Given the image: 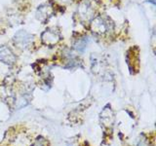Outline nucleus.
I'll use <instances>...</instances> for the list:
<instances>
[{"mask_svg": "<svg viewBox=\"0 0 156 146\" xmlns=\"http://www.w3.org/2000/svg\"><path fill=\"white\" fill-rule=\"evenodd\" d=\"M32 35L29 34L26 30H20L18 31L13 38L14 45L18 47L19 49H27L31 44Z\"/></svg>", "mask_w": 156, "mask_h": 146, "instance_id": "20e7f679", "label": "nucleus"}, {"mask_svg": "<svg viewBox=\"0 0 156 146\" xmlns=\"http://www.w3.org/2000/svg\"><path fill=\"white\" fill-rule=\"evenodd\" d=\"M101 121L102 125L106 126V127H109L113 124L114 113L109 105H106L101 112Z\"/></svg>", "mask_w": 156, "mask_h": 146, "instance_id": "0eeeda50", "label": "nucleus"}, {"mask_svg": "<svg viewBox=\"0 0 156 146\" xmlns=\"http://www.w3.org/2000/svg\"><path fill=\"white\" fill-rule=\"evenodd\" d=\"M61 32L54 27H49L44 30L41 34V41L45 46L54 47L61 41Z\"/></svg>", "mask_w": 156, "mask_h": 146, "instance_id": "f03ea898", "label": "nucleus"}, {"mask_svg": "<svg viewBox=\"0 0 156 146\" xmlns=\"http://www.w3.org/2000/svg\"><path fill=\"white\" fill-rule=\"evenodd\" d=\"M54 13L55 10L50 4H42L36 10V19L42 23H46L53 17Z\"/></svg>", "mask_w": 156, "mask_h": 146, "instance_id": "39448f33", "label": "nucleus"}, {"mask_svg": "<svg viewBox=\"0 0 156 146\" xmlns=\"http://www.w3.org/2000/svg\"><path fill=\"white\" fill-rule=\"evenodd\" d=\"M33 146H46V141H45V139H44V138L39 137V138L36 139L35 143H34Z\"/></svg>", "mask_w": 156, "mask_h": 146, "instance_id": "1a4fd4ad", "label": "nucleus"}, {"mask_svg": "<svg viewBox=\"0 0 156 146\" xmlns=\"http://www.w3.org/2000/svg\"><path fill=\"white\" fill-rule=\"evenodd\" d=\"M88 44V37L85 35H78L73 40V48L78 52H83Z\"/></svg>", "mask_w": 156, "mask_h": 146, "instance_id": "6e6552de", "label": "nucleus"}, {"mask_svg": "<svg viewBox=\"0 0 156 146\" xmlns=\"http://www.w3.org/2000/svg\"><path fill=\"white\" fill-rule=\"evenodd\" d=\"M77 14L78 18L83 23L91 22V19L94 18V8L92 4L88 0H83L79 3L77 8Z\"/></svg>", "mask_w": 156, "mask_h": 146, "instance_id": "7ed1b4c3", "label": "nucleus"}, {"mask_svg": "<svg viewBox=\"0 0 156 146\" xmlns=\"http://www.w3.org/2000/svg\"><path fill=\"white\" fill-rule=\"evenodd\" d=\"M138 146H147V140L144 137V135L140 136V139L138 141Z\"/></svg>", "mask_w": 156, "mask_h": 146, "instance_id": "9d476101", "label": "nucleus"}, {"mask_svg": "<svg viewBox=\"0 0 156 146\" xmlns=\"http://www.w3.org/2000/svg\"><path fill=\"white\" fill-rule=\"evenodd\" d=\"M17 61L16 55L8 46H0V61L7 65H13Z\"/></svg>", "mask_w": 156, "mask_h": 146, "instance_id": "423d86ee", "label": "nucleus"}, {"mask_svg": "<svg viewBox=\"0 0 156 146\" xmlns=\"http://www.w3.org/2000/svg\"><path fill=\"white\" fill-rule=\"evenodd\" d=\"M90 27L94 34L102 36L113 30L114 26L108 17L104 16V15H99V16H96L91 19Z\"/></svg>", "mask_w": 156, "mask_h": 146, "instance_id": "f257e3e1", "label": "nucleus"}]
</instances>
